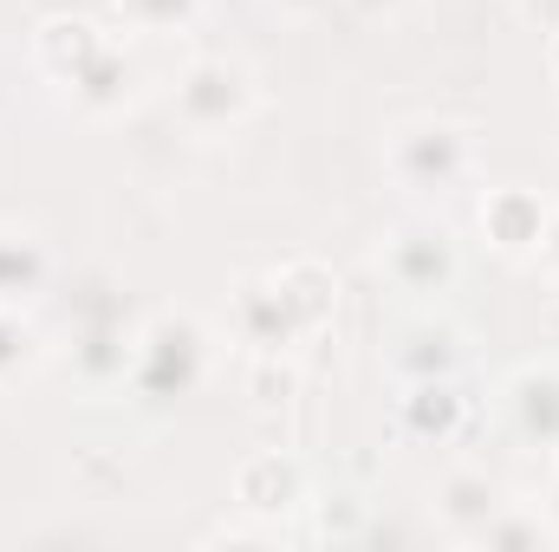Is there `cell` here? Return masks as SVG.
I'll use <instances>...</instances> for the list:
<instances>
[{"label": "cell", "mask_w": 559, "mask_h": 552, "mask_svg": "<svg viewBox=\"0 0 559 552\" xmlns=\"http://www.w3.org/2000/svg\"><path fill=\"white\" fill-rule=\"evenodd\" d=\"M508 422L527 448L559 455V364H527L508 377Z\"/></svg>", "instance_id": "10"}, {"label": "cell", "mask_w": 559, "mask_h": 552, "mask_svg": "<svg viewBox=\"0 0 559 552\" xmlns=\"http://www.w3.org/2000/svg\"><path fill=\"white\" fill-rule=\"evenodd\" d=\"M280 13H293V20H312V13H325L332 0H274Z\"/></svg>", "instance_id": "23"}, {"label": "cell", "mask_w": 559, "mask_h": 552, "mask_svg": "<svg viewBox=\"0 0 559 552\" xmlns=\"http://www.w3.org/2000/svg\"><path fill=\"white\" fill-rule=\"evenodd\" d=\"M547 65H554V79H559V33H547Z\"/></svg>", "instance_id": "25"}, {"label": "cell", "mask_w": 559, "mask_h": 552, "mask_svg": "<svg viewBox=\"0 0 559 552\" xmlns=\"http://www.w3.org/2000/svg\"><path fill=\"white\" fill-rule=\"evenodd\" d=\"M235 501L248 514H293V507H312L306 494V461L286 455V448H261L235 468Z\"/></svg>", "instance_id": "9"}, {"label": "cell", "mask_w": 559, "mask_h": 552, "mask_svg": "<svg viewBox=\"0 0 559 552\" xmlns=\"http://www.w3.org/2000/svg\"><path fill=\"white\" fill-rule=\"evenodd\" d=\"M501 501H508V494H501V481H495L488 468H449V475L436 481V520H442L455 540H475Z\"/></svg>", "instance_id": "12"}, {"label": "cell", "mask_w": 559, "mask_h": 552, "mask_svg": "<svg viewBox=\"0 0 559 552\" xmlns=\"http://www.w3.org/2000/svg\"><path fill=\"white\" fill-rule=\"evenodd\" d=\"M118 13L138 33H189V20L202 13V0H118Z\"/></svg>", "instance_id": "20"}, {"label": "cell", "mask_w": 559, "mask_h": 552, "mask_svg": "<svg viewBox=\"0 0 559 552\" xmlns=\"http://www.w3.org/2000/svg\"><path fill=\"white\" fill-rule=\"evenodd\" d=\"M547 527H554V540H559V475H554V488H547Z\"/></svg>", "instance_id": "24"}, {"label": "cell", "mask_w": 559, "mask_h": 552, "mask_svg": "<svg viewBox=\"0 0 559 552\" xmlns=\"http://www.w3.org/2000/svg\"><path fill=\"white\" fill-rule=\"evenodd\" d=\"M391 364H397V377H404V384L455 377V364H462V338H455L449 325H436V319H417V325H404V338H397Z\"/></svg>", "instance_id": "15"}, {"label": "cell", "mask_w": 559, "mask_h": 552, "mask_svg": "<svg viewBox=\"0 0 559 552\" xmlns=\"http://www.w3.org/2000/svg\"><path fill=\"white\" fill-rule=\"evenodd\" d=\"M378 267H384V279H391L397 292H411V299H436V292L455 286L462 254H455V235H449L442 221H404V228L384 241Z\"/></svg>", "instance_id": "4"}, {"label": "cell", "mask_w": 559, "mask_h": 552, "mask_svg": "<svg viewBox=\"0 0 559 552\" xmlns=\"http://www.w3.org/2000/svg\"><path fill=\"white\" fill-rule=\"evenodd\" d=\"M554 540V527L540 520V507H521V501H501L495 514H488V527L475 533V547H547Z\"/></svg>", "instance_id": "19"}, {"label": "cell", "mask_w": 559, "mask_h": 552, "mask_svg": "<svg viewBox=\"0 0 559 552\" xmlns=\"http://www.w3.org/2000/svg\"><path fill=\"white\" fill-rule=\"evenodd\" d=\"M274 286H280V299H286V312L299 319L306 338H319V332L332 325V312H338V279H332V267H319V261H286V267H274Z\"/></svg>", "instance_id": "13"}, {"label": "cell", "mask_w": 559, "mask_h": 552, "mask_svg": "<svg viewBox=\"0 0 559 552\" xmlns=\"http://www.w3.org/2000/svg\"><path fill=\"white\" fill-rule=\"evenodd\" d=\"M547 221H554V208H547L534 189H514V182H508V189H488V195H481V235H488V248L508 254V261L540 254Z\"/></svg>", "instance_id": "8"}, {"label": "cell", "mask_w": 559, "mask_h": 552, "mask_svg": "<svg viewBox=\"0 0 559 552\" xmlns=\"http://www.w3.org/2000/svg\"><path fill=\"white\" fill-rule=\"evenodd\" d=\"M46 364V332L26 319V305H0V384H20Z\"/></svg>", "instance_id": "17"}, {"label": "cell", "mask_w": 559, "mask_h": 552, "mask_svg": "<svg viewBox=\"0 0 559 552\" xmlns=\"http://www.w3.org/2000/svg\"><path fill=\"white\" fill-rule=\"evenodd\" d=\"M202 371H209V332H202V319H189V312H163V319L138 325V364H131V384H138L143 397H156V404L189 397V391L202 384Z\"/></svg>", "instance_id": "3"}, {"label": "cell", "mask_w": 559, "mask_h": 552, "mask_svg": "<svg viewBox=\"0 0 559 552\" xmlns=\"http://www.w3.org/2000/svg\"><path fill=\"white\" fill-rule=\"evenodd\" d=\"M105 46H111V33H98V20H85V13H46L33 26V65L52 85H72Z\"/></svg>", "instance_id": "7"}, {"label": "cell", "mask_w": 559, "mask_h": 552, "mask_svg": "<svg viewBox=\"0 0 559 552\" xmlns=\"http://www.w3.org/2000/svg\"><path fill=\"white\" fill-rule=\"evenodd\" d=\"M404 435H417V442H455L462 435V422H468V404H462V391L449 384V377H429V384H411V397H404Z\"/></svg>", "instance_id": "14"}, {"label": "cell", "mask_w": 559, "mask_h": 552, "mask_svg": "<svg viewBox=\"0 0 559 552\" xmlns=\"http://www.w3.org/2000/svg\"><path fill=\"white\" fill-rule=\"evenodd\" d=\"M299 397V364L286 351H254L248 358V404L254 410H286Z\"/></svg>", "instance_id": "18"}, {"label": "cell", "mask_w": 559, "mask_h": 552, "mask_svg": "<svg viewBox=\"0 0 559 552\" xmlns=\"http://www.w3.org/2000/svg\"><path fill=\"white\" fill-rule=\"evenodd\" d=\"M138 85H143V65L111 39V46H105V52L66 85V92H72V105H79L85 118H118L124 105H138Z\"/></svg>", "instance_id": "11"}, {"label": "cell", "mask_w": 559, "mask_h": 552, "mask_svg": "<svg viewBox=\"0 0 559 552\" xmlns=\"http://www.w3.org/2000/svg\"><path fill=\"white\" fill-rule=\"evenodd\" d=\"M228 332H235V345H248V358H254V351H293V345L306 338L299 319H293L286 299H280L274 274L235 279V292H228Z\"/></svg>", "instance_id": "5"}, {"label": "cell", "mask_w": 559, "mask_h": 552, "mask_svg": "<svg viewBox=\"0 0 559 552\" xmlns=\"http://www.w3.org/2000/svg\"><path fill=\"white\" fill-rule=\"evenodd\" d=\"M176 118L195 131V137H228L241 131L254 111H261V79L248 59H228V52H195L182 72H176Z\"/></svg>", "instance_id": "2"}, {"label": "cell", "mask_w": 559, "mask_h": 552, "mask_svg": "<svg viewBox=\"0 0 559 552\" xmlns=\"http://www.w3.org/2000/svg\"><path fill=\"white\" fill-rule=\"evenodd\" d=\"M540 261H547V274L559 279V208H554V221H547V235H540Z\"/></svg>", "instance_id": "22"}, {"label": "cell", "mask_w": 559, "mask_h": 552, "mask_svg": "<svg viewBox=\"0 0 559 552\" xmlns=\"http://www.w3.org/2000/svg\"><path fill=\"white\" fill-rule=\"evenodd\" d=\"M131 364H138V332L124 325V312L98 305V312L79 325V338H72V371H79V384H85V391H111V384L131 377Z\"/></svg>", "instance_id": "6"}, {"label": "cell", "mask_w": 559, "mask_h": 552, "mask_svg": "<svg viewBox=\"0 0 559 552\" xmlns=\"http://www.w3.org/2000/svg\"><path fill=\"white\" fill-rule=\"evenodd\" d=\"M411 0H352V13H365V20H397Z\"/></svg>", "instance_id": "21"}, {"label": "cell", "mask_w": 559, "mask_h": 552, "mask_svg": "<svg viewBox=\"0 0 559 552\" xmlns=\"http://www.w3.org/2000/svg\"><path fill=\"white\" fill-rule=\"evenodd\" d=\"M52 279V261L46 248L26 235V228H7L0 221V305H33Z\"/></svg>", "instance_id": "16"}, {"label": "cell", "mask_w": 559, "mask_h": 552, "mask_svg": "<svg viewBox=\"0 0 559 552\" xmlns=\"http://www.w3.org/2000/svg\"><path fill=\"white\" fill-rule=\"evenodd\" d=\"M384 163L397 176L404 195L417 202H449L468 176H475V131L455 118H411L384 143Z\"/></svg>", "instance_id": "1"}]
</instances>
